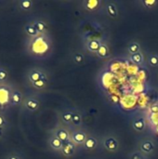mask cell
Returning <instances> with one entry per match:
<instances>
[{
	"mask_svg": "<svg viewBox=\"0 0 158 159\" xmlns=\"http://www.w3.org/2000/svg\"><path fill=\"white\" fill-rule=\"evenodd\" d=\"M27 53L37 60L46 59L53 50V41L47 34H39L34 37H28L25 44Z\"/></svg>",
	"mask_w": 158,
	"mask_h": 159,
	"instance_id": "obj_1",
	"label": "cell"
},
{
	"mask_svg": "<svg viewBox=\"0 0 158 159\" xmlns=\"http://www.w3.org/2000/svg\"><path fill=\"white\" fill-rule=\"evenodd\" d=\"M13 85L7 82L0 84V113L10 107V95Z\"/></svg>",
	"mask_w": 158,
	"mask_h": 159,
	"instance_id": "obj_2",
	"label": "cell"
},
{
	"mask_svg": "<svg viewBox=\"0 0 158 159\" xmlns=\"http://www.w3.org/2000/svg\"><path fill=\"white\" fill-rule=\"evenodd\" d=\"M50 133L53 134L54 136H56L62 143H65V142L70 141L71 129H69V127L61 124V122H59V123L56 124V126L50 130Z\"/></svg>",
	"mask_w": 158,
	"mask_h": 159,
	"instance_id": "obj_3",
	"label": "cell"
},
{
	"mask_svg": "<svg viewBox=\"0 0 158 159\" xmlns=\"http://www.w3.org/2000/svg\"><path fill=\"white\" fill-rule=\"evenodd\" d=\"M41 105V102L39 99L34 95H28L27 97H24V100L22 102V106L30 113H35L39 110Z\"/></svg>",
	"mask_w": 158,
	"mask_h": 159,
	"instance_id": "obj_4",
	"label": "cell"
},
{
	"mask_svg": "<svg viewBox=\"0 0 158 159\" xmlns=\"http://www.w3.org/2000/svg\"><path fill=\"white\" fill-rule=\"evenodd\" d=\"M88 133L82 129H74L71 130V137L70 141L74 143L77 147L78 146H83L85 143L87 138H88Z\"/></svg>",
	"mask_w": 158,
	"mask_h": 159,
	"instance_id": "obj_5",
	"label": "cell"
},
{
	"mask_svg": "<svg viewBox=\"0 0 158 159\" xmlns=\"http://www.w3.org/2000/svg\"><path fill=\"white\" fill-rule=\"evenodd\" d=\"M46 74H47L46 70L39 68V67H34V68H31L28 70V72L26 74V79L32 85L33 83L38 81Z\"/></svg>",
	"mask_w": 158,
	"mask_h": 159,
	"instance_id": "obj_6",
	"label": "cell"
},
{
	"mask_svg": "<svg viewBox=\"0 0 158 159\" xmlns=\"http://www.w3.org/2000/svg\"><path fill=\"white\" fill-rule=\"evenodd\" d=\"M23 100H24V96L21 90L13 86L11 95H10V102H9L10 107H17V106L22 105Z\"/></svg>",
	"mask_w": 158,
	"mask_h": 159,
	"instance_id": "obj_7",
	"label": "cell"
},
{
	"mask_svg": "<svg viewBox=\"0 0 158 159\" xmlns=\"http://www.w3.org/2000/svg\"><path fill=\"white\" fill-rule=\"evenodd\" d=\"M76 151H77V146L71 141H68V142L63 143L60 154L66 158H71L74 157V155L76 154Z\"/></svg>",
	"mask_w": 158,
	"mask_h": 159,
	"instance_id": "obj_8",
	"label": "cell"
},
{
	"mask_svg": "<svg viewBox=\"0 0 158 159\" xmlns=\"http://www.w3.org/2000/svg\"><path fill=\"white\" fill-rule=\"evenodd\" d=\"M72 117H73V110L71 109H65L59 113V119L60 122L67 127L71 126L72 123Z\"/></svg>",
	"mask_w": 158,
	"mask_h": 159,
	"instance_id": "obj_9",
	"label": "cell"
},
{
	"mask_svg": "<svg viewBox=\"0 0 158 159\" xmlns=\"http://www.w3.org/2000/svg\"><path fill=\"white\" fill-rule=\"evenodd\" d=\"M47 143H48L49 148L53 152H57V153H60L61 152V147H62V144H63V143L61 140H59L56 136H54L51 133H50V135H49V137L47 139Z\"/></svg>",
	"mask_w": 158,
	"mask_h": 159,
	"instance_id": "obj_10",
	"label": "cell"
},
{
	"mask_svg": "<svg viewBox=\"0 0 158 159\" xmlns=\"http://www.w3.org/2000/svg\"><path fill=\"white\" fill-rule=\"evenodd\" d=\"M32 22V24L34 25V27L36 29V31L39 34H47L48 33V25L47 22L45 21L44 20L41 19H34L32 20H30Z\"/></svg>",
	"mask_w": 158,
	"mask_h": 159,
	"instance_id": "obj_11",
	"label": "cell"
},
{
	"mask_svg": "<svg viewBox=\"0 0 158 159\" xmlns=\"http://www.w3.org/2000/svg\"><path fill=\"white\" fill-rule=\"evenodd\" d=\"M49 83V76H48V74L47 73L46 75H44L38 81L33 83L31 86L34 89H37V90H45L47 87Z\"/></svg>",
	"mask_w": 158,
	"mask_h": 159,
	"instance_id": "obj_12",
	"label": "cell"
},
{
	"mask_svg": "<svg viewBox=\"0 0 158 159\" xmlns=\"http://www.w3.org/2000/svg\"><path fill=\"white\" fill-rule=\"evenodd\" d=\"M82 6L88 11H96L102 6V1H100V0H85L82 2Z\"/></svg>",
	"mask_w": 158,
	"mask_h": 159,
	"instance_id": "obj_13",
	"label": "cell"
},
{
	"mask_svg": "<svg viewBox=\"0 0 158 159\" xmlns=\"http://www.w3.org/2000/svg\"><path fill=\"white\" fill-rule=\"evenodd\" d=\"M118 141L114 137H108L103 141V146L106 150L114 152L118 149Z\"/></svg>",
	"mask_w": 158,
	"mask_h": 159,
	"instance_id": "obj_14",
	"label": "cell"
},
{
	"mask_svg": "<svg viewBox=\"0 0 158 159\" xmlns=\"http://www.w3.org/2000/svg\"><path fill=\"white\" fill-rule=\"evenodd\" d=\"M101 44H102V42L100 40H98V39H91V40H88L86 43V48H87L88 52L97 53Z\"/></svg>",
	"mask_w": 158,
	"mask_h": 159,
	"instance_id": "obj_15",
	"label": "cell"
},
{
	"mask_svg": "<svg viewBox=\"0 0 158 159\" xmlns=\"http://www.w3.org/2000/svg\"><path fill=\"white\" fill-rule=\"evenodd\" d=\"M18 7L20 10L23 12H28L33 9L34 7V2L32 0H20L18 3Z\"/></svg>",
	"mask_w": 158,
	"mask_h": 159,
	"instance_id": "obj_16",
	"label": "cell"
},
{
	"mask_svg": "<svg viewBox=\"0 0 158 159\" xmlns=\"http://www.w3.org/2000/svg\"><path fill=\"white\" fill-rule=\"evenodd\" d=\"M97 146H98V140L93 136H88L85 143L83 144V147L86 150H88V151L96 149Z\"/></svg>",
	"mask_w": 158,
	"mask_h": 159,
	"instance_id": "obj_17",
	"label": "cell"
},
{
	"mask_svg": "<svg viewBox=\"0 0 158 159\" xmlns=\"http://www.w3.org/2000/svg\"><path fill=\"white\" fill-rule=\"evenodd\" d=\"M83 122V116L79 111L73 110V117H72V123L71 126L74 127H80Z\"/></svg>",
	"mask_w": 158,
	"mask_h": 159,
	"instance_id": "obj_18",
	"label": "cell"
},
{
	"mask_svg": "<svg viewBox=\"0 0 158 159\" xmlns=\"http://www.w3.org/2000/svg\"><path fill=\"white\" fill-rule=\"evenodd\" d=\"M24 33L27 34L28 37H34V36H36L39 34V33L36 31V29L34 27V25L32 24L31 21H28L25 25H24Z\"/></svg>",
	"mask_w": 158,
	"mask_h": 159,
	"instance_id": "obj_19",
	"label": "cell"
},
{
	"mask_svg": "<svg viewBox=\"0 0 158 159\" xmlns=\"http://www.w3.org/2000/svg\"><path fill=\"white\" fill-rule=\"evenodd\" d=\"M155 145L151 141H143L141 144V150L144 154H150L154 151Z\"/></svg>",
	"mask_w": 158,
	"mask_h": 159,
	"instance_id": "obj_20",
	"label": "cell"
},
{
	"mask_svg": "<svg viewBox=\"0 0 158 159\" xmlns=\"http://www.w3.org/2000/svg\"><path fill=\"white\" fill-rule=\"evenodd\" d=\"M100 58H107L108 55H109V48L106 44L104 43H102L97 53H96Z\"/></svg>",
	"mask_w": 158,
	"mask_h": 159,
	"instance_id": "obj_21",
	"label": "cell"
},
{
	"mask_svg": "<svg viewBox=\"0 0 158 159\" xmlns=\"http://www.w3.org/2000/svg\"><path fill=\"white\" fill-rule=\"evenodd\" d=\"M133 128L135 130L141 132L145 129V121L142 117L137 118L134 122H133Z\"/></svg>",
	"mask_w": 158,
	"mask_h": 159,
	"instance_id": "obj_22",
	"label": "cell"
},
{
	"mask_svg": "<svg viewBox=\"0 0 158 159\" xmlns=\"http://www.w3.org/2000/svg\"><path fill=\"white\" fill-rule=\"evenodd\" d=\"M106 10H107V13H108L111 17H113V18H115V17H117V15H118L117 7H116V6H115V4H113V3H109V4L106 6Z\"/></svg>",
	"mask_w": 158,
	"mask_h": 159,
	"instance_id": "obj_23",
	"label": "cell"
},
{
	"mask_svg": "<svg viewBox=\"0 0 158 159\" xmlns=\"http://www.w3.org/2000/svg\"><path fill=\"white\" fill-rule=\"evenodd\" d=\"M143 56L141 52L130 55V61L135 64H142L143 62Z\"/></svg>",
	"mask_w": 158,
	"mask_h": 159,
	"instance_id": "obj_24",
	"label": "cell"
},
{
	"mask_svg": "<svg viewBox=\"0 0 158 159\" xmlns=\"http://www.w3.org/2000/svg\"><path fill=\"white\" fill-rule=\"evenodd\" d=\"M9 77V73L8 71L5 68L0 66V84L1 83H7Z\"/></svg>",
	"mask_w": 158,
	"mask_h": 159,
	"instance_id": "obj_25",
	"label": "cell"
},
{
	"mask_svg": "<svg viewBox=\"0 0 158 159\" xmlns=\"http://www.w3.org/2000/svg\"><path fill=\"white\" fill-rule=\"evenodd\" d=\"M140 49H141V46H140L139 43H136V42L131 43V44L129 46V48H128V50H129V52L130 53V55H131V54H135V53L140 52Z\"/></svg>",
	"mask_w": 158,
	"mask_h": 159,
	"instance_id": "obj_26",
	"label": "cell"
},
{
	"mask_svg": "<svg viewBox=\"0 0 158 159\" xmlns=\"http://www.w3.org/2000/svg\"><path fill=\"white\" fill-rule=\"evenodd\" d=\"M73 60H74V61L76 64H80V63H82V62L84 61L85 56H84V54L81 53V52H75V53L73 55Z\"/></svg>",
	"mask_w": 158,
	"mask_h": 159,
	"instance_id": "obj_27",
	"label": "cell"
},
{
	"mask_svg": "<svg viewBox=\"0 0 158 159\" xmlns=\"http://www.w3.org/2000/svg\"><path fill=\"white\" fill-rule=\"evenodd\" d=\"M148 61H149L151 66L156 67V66H158V56L154 55V54L150 55L149 58H148Z\"/></svg>",
	"mask_w": 158,
	"mask_h": 159,
	"instance_id": "obj_28",
	"label": "cell"
},
{
	"mask_svg": "<svg viewBox=\"0 0 158 159\" xmlns=\"http://www.w3.org/2000/svg\"><path fill=\"white\" fill-rule=\"evenodd\" d=\"M6 159H23L22 158V157H21V155L20 154H19L18 152H11V153H9V154H7V157H6Z\"/></svg>",
	"mask_w": 158,
	"mask_h": 159,
	"instance_id": "obj_29",
	"label": "cell"
},
{
	"mask_svg": "<svg viewBox=\"0 0 158 159\" xmlns=\"http://www.w3.org/2000/svg\"><path fill=\"white\" fill-rule=\"evenodd\" d=\"M7 120L3 113H0V129H7Z\"/></svg>",
	"mask_w": 158,
	"mask_h": 159,
	"instance_id": "obj_30",
	"label": "cell"
},
{
	"mask_svg": "<svg viewBox=\"0 0 158 159\" xmlns=\"http://www.w3.org/2000/svg\"><path fill=\"white\" fill-rule=\"evenodd\" d=\"M142 4H143L146 7L152 8V7H154L157 4V1H156V0H144V1H142Z\"/></svg>",
	"mask_w": 158,
	"mask_h": 159,
	"instance_id": "obj_31",
	"label": "cell"
},
{
	"mask_svg": "<svg viewBox=\"0 0 158 159\" xmlns=\"http://www.w3.org/2000/svg\"><path fill=\"white\" fill-rule=\"evenodd\" d=\"M131 159H143V158H142V156L140 153H136V154H134V155L131 157Z\"/></svg>",
	"mask_w": 158,
	"mask_h": 159,
	"instance_id": "obj_32",
	"label": "cell"
},
{
	"mask_svg": "<svg viewBox=\"0 0 158 159\" xmlns=\"http://www.w3.org/2000/svg\"><path fill=\"white\" fill-rule=\"evenodd\" d=\"M152 113H158V105L157 104H156V105H154L153 107H152Z\"/></svg>",
	"mask_w": 158,
	"mask_h": 159,
	"instance_id": "obj_33",
	"label": "cell"
},
{
	"mask_svg": "<svg viewBox=\"0 0 158 159\" xmlns=\"http://www.w3.org/2000/svg\"><path fill=\"white\" fill-rule=\"evenodd\" d=\"M5 131H6V129H0V140L4 137Z\"/></svg>",
	"mask_w": 158,
	"mask_h": 159,
	"instance_id": "obj_34",
	"label": "cell"
}]
</instances>
